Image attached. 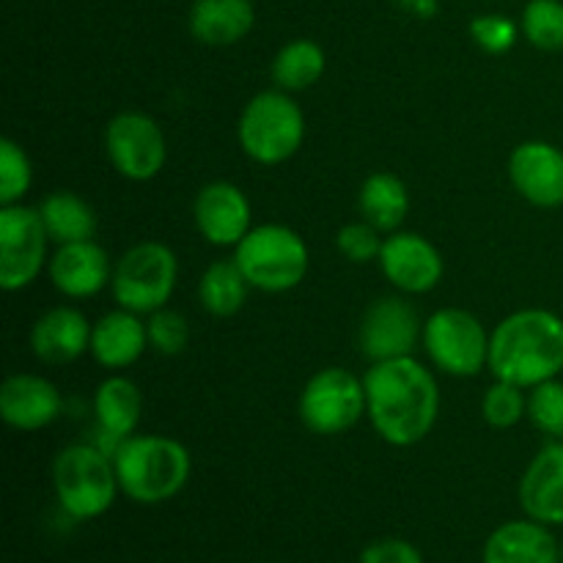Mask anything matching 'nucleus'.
Here are the masks:
<instances>
[{
  "mask_svg": "<svg viewBox=\"0 0 563 563\" xmlns=\"http://www.w3.org/2000/svg\"><path fill=\"white\" fill-rule=\"evenodd\" d=\"M366 383V418L374 432L396 449H410L432 434L440 418V385L432 368L416 357L372 363Z\"/></svg>",
  "mask_w": 563,
  "mask_h": 563,
  "instance_id": "f257e3e1",
  "label": "nucleus"
},
{
  "mask_svg": "<svg viewBox=\"0 0 563 563\" xmlns=\"http://www.w3.org/2000/svg\"><path fill=\"white\" fill-rule=\"evenodd\" d=\"M489 372L495 379L531 390L563 372V319L548 308H522L489 333Z\"/></svg>",
  "mask_w": 563,
  "mask_h": 563,
  "instance_id": "f03ea898",
  "label": "nucleus"
},
{
  "mask_svg": "<svg viewBox=\"0 0 563 563\" xmlns=\"http://www.w3.org/2000/svg\"><path fill=\"white\" fill-rule=\"evenodd\" d=\"M121 495L141 506L174 500L192 476V456L168 434H130L113 451Z\"/></svg>",
  "mask_w": 563,
  "mask_h": 563,
  "instance_id": "7ed1b4c3",
  "label": "nucleus"
},
{
  "mask_svg": "<svg viewBox=\"0 0 563 563\" xmlns=\"http://www.w3.org/2000/svg\"><path fill=\"white\" fill-rule=\"evenodd\" d=\"M306 113L295 93L267 88L247 99L236 121L242 154L264 168H275L295 157L306 143Z\"/></svg>",
  "mask_w": 563,
  "mask_h": 563,
  "instance_id": "20e7f679",
  "label": "nucleus"
},
{
  "mask_svg": "<svg viewBox=\"0 0 563 563\" xmlns=\"http://www.w3.org/2000/svg\"><path fill=\"white\" fill-rule=\"evenodd\" d=\"M234 262L240 264L251 289L286 295L308 278L311 251L291 225L262 223L253 225L234 247Z\"/></svg>",
  "mask_w": 563,
  "mask_h": 563,
  "instance_id": "39448f33",
  "label": "nucleus"
},
{
  "mask_svg": "<svg viewBox=\"0 0 563 563\" xmlns=\"http://www.w3.org/2000/svg\"><path fill=\"white\" fill-rule=\"evenodd\" d=\"M53 489L60 511L71 520L108 515L121 493L113 456L93 443L66 445L53 460Z\"/></svg>",
  "mask_w": 563,
  "mask_h": 563,
  "instance_id": "423d86ee",
  "label": "nucleus"
},
{
  "mask_svg": "<svg viewBox=\"0 0 563 563\" xmlns=\"http://www.w3.org/2000/svg\"><path fill=\"white\" fill-rule=\"evenodd\" d=\"M176 284H179L176 253L165 242L146 240L121 253L113 267L110 295L119 308L148 317L168 306Z\"/></svg>",
  "mask_w": 563,
  "mask_h": 563,
  "instance_id": "0eeeda50",
  "label": "nucleus"
},
{
  "mask_svg": "<svg viewBox=\"0 0 563 563\" xmlns=\"http://www.w3.org/2000/svg\"><path fill=\"white\" fill-rule=\"evenodd\" d=\"M297 416L302 427L319 438L350 432L366 416V383L344 366L319 368L302 385Z\"/></svg>",
  "mask_w": 563,
  "mask_h": 563,
  "instance_id": "6e6552de",
  "label": "nucleus"
},
{
  "mask_svg": "<svg viewBox=\"0 0 563 563\" xmlns=\"http://www.w3.org/2000/svg\"><path fill=\"white\" fill-rule=\"evenodd\" d=\"M421 344L440 374L478 377L489 368V330L465 308H440L423 322Z\"/></svg>",
  "mask_w": 563,
  "mask_h": 563,
  "instance_id": "1a4fd4ad",
  "label": "nucleus"
},
{
  "mask_svg": "<svg viewBox=\"0 0 563 563\" xmlns=\"http://www.w3.org/2000/svg\"><path fill=\"white\" fill-rule=\"evenodd\" d=\"M49 242L38 207H0V289L14 295L36 284L49 264Z\"/></svg>",
  "mask_w": 563,
  "mask_h": 563,
  "instance_id": "9d476101",
  "label": "nucleus"
},
{
  "mask_svg": "<svg viewBox=\"0 0 563 563\" xmlns=\"http://www.w3.org/2000/svg\"><path fill=\"white\" fill-rule=\"evenodd\" d=\"M104 154L115 174L126 181H152L168 163V141L154 115L143 110L115 113L104 126Z\"/></svg>",
  "mask_w": 563,
  "mask_h": 563,
  "instance_id": "9b49d317",
  "label": "nucleus"
},
{
  "mask_svg": "<svg viewBox=\"0 0 563 563\" xmlns=\"http://www.w3.org/2000/svg\"><path fill=\"white\" fill-rule=\"evenodd\" d=\"M423 335V322L416 306L405 295L379 297L366 308L361 319V352L368 363L410 357Z\"/></svg>",
  "mask_w": 563,
  "mask_h": 563,
  "instance_id": "f8f14e48",
  "label": "nucleus"
},
{
  "mask_svg": "<svg viewBox=\"0 0 563 563\" xmlns=\"http://www.w3.org/2000/svg\"><path fill=\"white\" fill-rule=\"evenodd\" d=\"M377 264L385 280L401 295H429L438 289L445 275L443 253L432 240L416 231L399 229L385 234Z\"/></svg>",
  "mask_w": 563,
  "mask_h": 563,
  "instance_id": "ddd939ff",
  "label": "nucleus"
},
{
  "mask_svg": "<svg viewBox=\"0 0 563 563\" xmlns=\"http://www.w3.org/2000/svg\"><path fill=\"white\" fill-rule=\"evenodd\" d=\"M192 223L214 247H236L253 229V207L234 181H209L192 201Z\"/></svg>",
  "mask_w": 563,
  "mask_h": 563,
  "instance_id": "4468645a",
  "label": "nucleus"
},
{
  "mask_svg": "<svg viewBox=\"0 0 563 563\" xmlns=\"http://www.w3.org/2000/svg\"><path fill=\"white\" fill-rule=\"evenodd\" d=\"M64 412V396L42 374H9L0 385V418L14 432H42Z\"/></svg>",
  "mask_w": 563,
  "mask_h": 563,
  "instance_id": "2eb2a0df",
  "label": "nucleus"
},
{
  "mask_svg": "<svg viewBox=\"0 0 563 563\" xmlns=\"http://www.w3.org/2000/svg\"><path fill=\"white\" fill-rule=\"evenodd\" d=\"M509 181L533 207H563V148L550 141H526L515 146L509 154Z\"/></svg>",
  "mask_w": 563,
  "mask_h": 563,
  "instance_id": "dca6fc26",
  "label": "nucleus"
},
{
  "mask_svg": "<svg viewBox=\"0 0 563 563\" xmlns=\"http://www.w3.org/2000/svg\"><path fill=\"white\" fill-rule=\"evenodd\" d=\"M113 267L108 251L97 240L66 242L49 256L47 275L55 291L66 300H91L113 280Z\"/></svg>",
  "mask_w": 563,
  "mask_h": 563,
  "instance_id": "f3484780",
  "label": "nucleus"
},
{
  "mask_svg": "<svg viewBox=\"0 0 563 563\" xmlns=\"http://www.w3.org/2000/svg\"><path fill=\"white\" fill-rule=\"evenodd\" d=\"M91 330L93 324L80 308H47L31 328V352L44 366H66L91 350Z\"/></svg>",
  "mask_w": 563,
  "mask_h": 563,
  "instance_id": "a211bd4d",
  "label": "nucleus"
},
{
  "mask_svg": "<svg viewBox=\"0 0 563 563\" xmlns=\"http://www.w3.org/2000/svg\"><path fill=\"white\" fill-rule=\"evenodd\" d=\"M517 498L531 520L563 526V440H550L528 462Z\"/></svg>",
  "mask_w": 563,
  "mask_h": 563,
  "instance_id": "6ab92c4d",
  "label": "nucleus"
},
{
  "mask_svg": "<svg viewBox=\"0 0 563 563\" xmlns=\"http://www.w3.org/2000/svg\"><path fill=\"white\" fill-rule=\"evenodd\" d=\"M148 350L146 319L126 308H115L99 317L91 330V357L108 372H124L135 366Z\"/></svg>",
  "mask_w": 563,
  "mask_h": 563,
  "instance_id": "aec40b11",
  "label": "nucleus"
},
{
  "mask_svg": "<svg viewBox=\"0 0 563 563\" xmlns=\"http://www.w3.org/2000/svg\"><path fill=\"white\" fill-rule=\"evenodd\" d=\"M482 563H561V544L544 522L509 520L489 533Z\"/></svg>",
  "mask_w": 563,
  "mask_h": 563,
  "instance_id": "412c9836",
  "label": "nucleus"
},
{
  "mask_svg": "<svg viewBox=\"0 0 563 563\" xmlns=\"http://www.w3.org/2000/svg\"><path fill=\"white\" fill-rule=\"evenodd\" d=\"M256 25V9L251 0H192L187 27L198 44L231 47L242 42Z\"/></svg>",
  "mask_w": 563,
  "mask_h": 563,
  "instance_id": "4be33fe9",
  "label": "nucleus"
},
{
  "mask_svg": "<svg viewBox=\"0 0 563 563\" xmlns=\"http://www.w3.org/2000/svg\"><path fill=\"white\" fill-rule=\"evenodd\" d=\"M143 396L141 388L124 374H110L93 390V418H97L99 434L113 440L115 445L124 438L135 434L141 423Z\"/></svg>",
  "mask_w": 563,
  "mask_h": 563,
  "instance_id": "5701e85b",
  "label": "nucleus"
},
{
  "mask_svg": "<svg viewBox=\"0 0 563 563\" xmlns=\"http://www.w3.org/2000/svg\"><path fill=\"white\" fill-rule=\"evenodd\" d=\"M361 218L368 220L383 234H394L401 229L410 212V190L405 181L390 170H374L363 179L357 192Z\"/></svg>",
  "mask_w": 563,
  "mask_h": 563,
  "instance_id": "b1692460",
  "label": "nucleus"
},
{
  "mask_svg": "<svg viewBox=\"0 0 563 563\" xmlns=\"http://www.w3.org/2000/svg\"><path fill=\"white\" fill-rule=\"evenodd\" d=\"M328 71V55L324 47L313 38H291L275 53L269 75H273L275 88L289 93L308 91L317 86Z\"/></svg>",
  "mask_w": 563,
  "mask_h": 563,
  "instance_id": "393cba45",
  "label": "nucleus"
},
{
  "mask_svg": "<svg viewBox=\"0 0 563 563\" xmlns=\"http://www.w3.org/2000/svg\"><path fill=\"white\" fill-rule=\"evenodd\" d=\"M38 212L55 245L93 240L97 234V212L86 198L71 190H53L44 196Z\"/></svg>",
  "mask_w": 563,
  "mask_h": 563,
  "instance_id": "a878e982",
  "label": "nucleus"
},
{
  "mask_svg": "<svg viewBox=\"0 0 563 563\" xmlns=\"http://www.w3.org/2000/svg\"><path fill=\"white\" fill-rule=\"evenodd\" d=\"M247 291H251V284L234 256L212 262L198 280V302L214 319L236 317L245 308Z\"/></svg>",
  "mask_w": 563,
  "mask_h": 563,
  "instance_id": "bb28decb",
  "label": "nucleus"
},
{
  "mask_svg": "<svg viewBox=\"0 0 563 563\" xmlns=\"http://www.w3.org/2000/svg\"><path fill=\"white\" fill-rule=\"evenodd\" d=\"M520 31L542 53H559L563 49V0H528Z\"/></svg>",
  "mask_w": 563,
  "mask_h": 563,
  "instance_id": "cd10ccee",
  "label": "nucleus"
},
{
  "mask_svg": "<svg viewBox=\"0 0 563 563\" xmlns=\"http://www.w3.org/2000/svg\"><path fill=\"white\" fill-rule=\"evenodd\" d=\"M482 418L487 421V427L500 429H515L522 418H528V394L526 388L515 383H504V379H495L482 396Z\"/></svg>",
  "mask_w": 563,
  "mask_h": 563,
  "instance_id": "c85d7f7f",
  "label": "nucleus"
},
{
  "mask_svg": "<svg viewBox=\"0 0 563 563\" xmlns=\"http://www.w3.org/2000/svg\"><path fill=\"white\" fill-rule=\"evenodd\" d=\"M33 165L25 148L14 137L0 141V207L22 203V198L31 192Z\"/></svg>",
  "mask_w": 563,
  "mask_h": 563,
  "instance_id": "c756f323",
  "label": "nucleus"
},
{
  "mask_svg": "<svg viewBox=\"0 0 563 563\" xmlns=\"http://www.w3.org/2000/svg\"><path fill=\"white\" fill-rule=\"evenodd\" d=\"M528 421L548 440H563V383L559 377L528 390Z\"/></svg>",
  "mask_w": 563,
  "mask_h": 563,
  "instance_id": "7c9ffc66",
  "label": "nucleus"
},
{
  "mask_svg": "<svg viewBox=\"0 0 563 563\" xmlns=\"http://www.w3.org/2000/svg\"><path fill=\"white\" fill-rule=\"evenodd\" d=\"M148 346L165 357H176L190 346V322L174 308H159L146 317Z\"/></svg>",
  "mask_w": 563,
  "mask_h": 563,
  "instance_id": "2f4dec72",
  "label": "nucleus"
},
{
  "mask_svg": "<svg viewBox=\"0 0 563 563\" xmlns=\"http://www.w3.org/2000/svg\"><path fill=\"white\" fill-rule=\"evenodd\" d=\"M383 231L374 229L368 220H355V223L341 225L339 234H335V247H339L341 256L352 264H372L379 258L383 251Z\"/></svg>",
  "mask_w": 563,
  "mask_h": 563,
  "instance_id": "473e14b6",
  "label": "nucleus"
},
{
  "mask_svg": "<svg viewBox=\"0 0 563 563\" xmlns=\"http://www.w3.org/2000/svg\"><path fill=\"white\" fill-rule=\"evenodd\" d=\"M520 25L504 14H478L471 22V38L478 49L489 55L511 53L520 38Z\"/></svg>",
  "mask_w": 563,
  "mask_h": 563,
  "instance_id": "72a5a7b5",
  "label": "nucleus"
},
{
  "mask_svg": "<svg viewBox=\"0 0 563 563\" xmlns=\"http://www.w3.org/2000/svg\"><path fill=\"white\" fill-rule=\"evenodd\" d=\"M361 563H423L421 550L407 539H377L361 553Z\"/></svg>",
  "mask_w": 563,
  "mask_h": 563,
  "instance_id": "f704fd0d",
  "label": "nucleus"
},
{
  "mask_svg": "<svg viewBox=\"0 0 563 563\" xmlns=\"http://www.w3.org/2000/svg\"><path fill=\"white\" fill-rule=\"evenodd\" d=\"M407 14L418 16V20H432L440 11V0H396Z\"/></svg>",
  "mask_w": 563,
  "mask_h": 563,
  "instance_id": "c9c22d12",
  "label": "nucleus"
},
{
  "mask_svg": "<svg viewBox=\"0 0 563 563\" xmlns=\"http://www.w3.org/2000/svg\"><path fill=\"white\" fill-rule=\"evenodd\" d=\"M561 563H563V542H561Z\"/></svg>",
  "mask_w": 563,
  "mask_h": 563,
  "instance_id": "e433bc0d",
  "label": "nucleus"
}]
</instances>
